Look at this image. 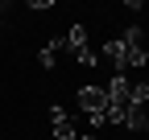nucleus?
Segmentation results:
<instances>
[{"label": "nucleus", "mask_w": 149, "mask_h": 140, "mask_svg": "<svg viewBox=\"0 0 149 140\" xmlns=\"http://www.w3.org/2000/svg\"><path fill=\"white\" fill-rule=\"evenodd\" d=\"M104 91H108V107H120V111H128V103H133V82H128L124 74H112Z\"/></svg>", "instance_id": "1"}, {"label": "nucleus", "mask_w": 149, "mask_h": 140, "mask_svg": "<svg viewBox=\"0 0 149 140\" xmlns=\"http://www.w3.org/2000/svg\"><path fill=\"white\" fill-rule=\"evenodd\" d=\"M79 107H83L87 115H100V111H108V91H104V86H95V82L79 86Z\"/></svg>", "instance_id": "2"}, {"label": "nucleus", "mask_w": 149, "mask_h": 140, "mask_svg": "<svg viewBox=\"0 0 149 140\" xmlns=\"http://www.w3.org/2000/svg\"><path fill=\"white\" fill-rule=\"evenodd\" d=\"M50 124H54V140H79V128H74L70 111H62L58 103L50 107Z\"/></svg>", "instance_id": "3"}, {"label": "nucleus", "mask_w": 149, "mask_h": 140, "mask_svg": "<svg viewBox=\"0 0 149 140\" xmlns=\"http://www.w3.org/2000/svg\"><path fill=\"white\" fill-rule=\"evenodd\" d=\"M100 62H108L116 74H124V41L120 37H112V41H104V49H100Z\"/></svg>", "instance_id": "4"}, {"label": "nucleus", "mask_w": 149, "mask_h": 140, "mask_svg": "<svg viewBox=\"0 0 149 140\" xmlns=\"http://www.w3.org/2000/svg\"><path fill=\"white\" fill-rule=\"evenodd\" d=\"M124 128H128V132H149V107L128 103V111H124Z\"/></svg>", "instance_id": "5"}, {"label": "nucleus", "mask_w": 149, "mask_h": 140, "mask_svg": "<svg viewBox=\"0 0 149 140\" xmlns=\"http://www.w3.org/2000/svg\"><path fill=\"white\" fill-rule=\"evenodd\" d=\"M87 49V29L83 25H70L66 37H62V54H83Z\"/></svg>", "instance_id": "6"}, {"label": "nucleus", "mask_w": 149, "mask_h": 140, "mask_svg": "<svg viewBox=\"0 0 149 140\" xmlns=\"http://www.w3.org/2000/svg\"><path fill=\"white\" fill-rule=\"evenodd\" d=\"M58 58H62V37H54V41H46L42 49H37V66H42V70H54Z\"/></svg>", "instance_id": "7"}, {"label": "nucleus", "mask_w": 149, "mask_h": 140, "mask_svg": "<svg viewBox=\"0 0 149 140\" xmlns=\"http://www.w3.org/2000/svg\"><path fill=\"white\" fill-rule=\"evenodd\" d=\"M120 41H124V45H141V41H145V29H141V25H128Z\"/></svg>", "instance_id": "8"}, {"label": "nucleus", "mask_w": 149, "mask_h": 140, "mask_svg": "<svg viewBox=\"0 0 149 140\" xmlns=\"http://www.w3.org/2000/svg\"><path fill=\"white\" fill-rule=\"evenodd\" d=\"M74 58H79V66H87V70L100 66V54H95V49H83V54H74Z\"/></svg>", "instance_id": "9"}, {"label": "nucleus", "mask_w": 149, "mask_h": 140, "mask_svg": "<svg viewBox=\"0 0 149 140\" xmlns=\"http://www.w3.org/2000/svg\"><path fill=\"white\" fill-rule=\"evenodd\" d=\"M0 12H4V4H0ZM0 29H4V16H0Z\"/></svg>", "instance_id": "10"}]
</instances>
